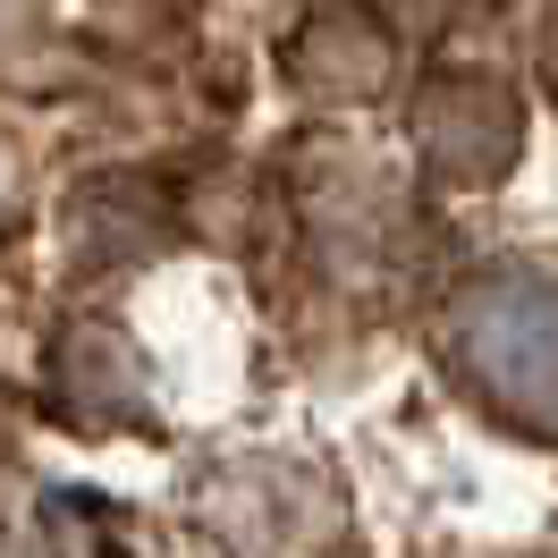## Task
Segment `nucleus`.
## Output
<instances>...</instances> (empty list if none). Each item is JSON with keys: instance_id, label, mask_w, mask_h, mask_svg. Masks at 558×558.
I'll return each instance as SVG.
<instances>
[{"instance_id": "nucleus-4", "label": "nucleus", "mask_w": 558, "mask_h": 558, "mask_svg": "<svg viewBox=\"0 0 558 558\" xmlns=\"http://www.w3.org/2000/svg\"><path fill=\"white\" fill-rule=\"evenodd\" d=\"M389 76H398V43H389L381 17H364V9L305 17V35H296V85L305 94H322V102H373V94H389Z\"/></svg>"}, {"instance_id": "nucleus-5", "label": "nucleus", "mask_w": 558, "mask_h": 558, "mask_svg": "<svg viewBox=\"0 0 558 558\" xmlns=\"http://www.w3.org/2000/svg\"><path fill=\"white\" fill-rule=\"evenodd\" d=\"M17 211H26V153L0 136V229H17Z\"/></svg>"}, {"instance_id": "nucleus-3", "label": "nucleus", "mask_w": 558, "mask_h": 558, "mask_svg": "<svg viewBox=\"0 0 558 558\" xmlns=\"http://www.w3.org/2000/svg\"><path fill=\"white\" fill-rule=\"evenodd\" d=\"M407 136H415V161L440 186H465L483 195L517 170L524 153V102L508 76H483V69H432L407 102Z\"/></svg>"}, {"instance_id": "nucleus-2", "label": "nucleus", "mask_w": 558, "mask_h": 558, "mask_svg": "<svg viewBox=\"0 0 558 558\" xmlns=\"http://www.w3.org/2000/svg\"><path fill=\"white\" fill-rule=\"evenodd\" d=\"M195 517L229 558H330L348 533V499L305 457H220L195 490Z\"/></svg>"}, {"instance_id": "nucleus-1", "label": "nucleus", "mask_w": 558, "mask_h": 558, "mask_svg": "<svg viewBox=\"0 0 558 558\" xmlns=\"http://www.w3.org/2000/svg\"><path fill=\"white\" fill-rule=\"evenodd\" d=\"M449 381L524 440H558V271L550 263H490L440 314Z\"/></svg>"}]
</instances>
